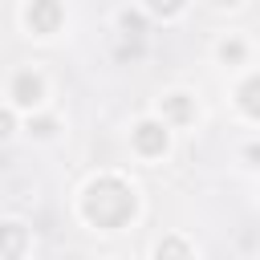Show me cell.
Here are the masks:
<instances>
[{"instance_id": "cell-11", "label": "cell", "mask_w": 260, "mask_h": 260, "mask_svg": "<svg viewBox=\"0 0 260 260\" xmlns=\"http://www.w3.org/2000/svg\"><path fill=\"white\" fill-rule=\"evenodd\" d=\"M8 130H12V114H8V110H0V138H4Z\"/></svg>"}, {"instance_id": "cell-3", "label": "cell", "mask_w": 260, "mask_h": 260, "mask_svg": "<svg viewBox=\"0 0 260 260\" xmlns=\"http://www.w3.org/2000/svg\"><path fill=\"white\" fill-rule=\"evenodd\" d=\"M134 150L146 154V158H158L167 150V122H138L134 126Z\"/></svg>"}, {"instance_id": "cell-6", "label": "cell", "mask_w": 260, "mask_h": 260, "mask_svg": "<svg viewBox=\"0 0 260 260\" xmlns=\"http://www.w3.org/2000/svg\"><path fill=\"white\" fill-rule=\"evenodd\" d=\"M162 110H167V118H171V122H187V118H195V110H191L187 93H167V98H162Z\"/></svg>"}, {"instance_id": "cell-4", "label": "cell", "mask_w": 260, "mask_h": 260, "mask_svg": "<svg viewBox=\"0 0 260 260\" xmlns=\"http://www.w3.org/2000/svg\"><path fill=\"white\" fill-rule=\"evenodd\" d=\"M41 98H45V81H41V73L20 69V73L12 77V102H16V106H41Z\"/></svg>"}, {"instance_id": "cell-10", "label": "cell", "mask_w": 260, "mask_h": 260, "mask_svg": "<svg viewBox=\"0 0 260 260\" xmlns=\"http://www.w3.org/2000/svg\"><path fill=\"white\" fill-rule=\"evenodd\" d=\"M252 89H256V77H248V81H244V89H240V106H244L248 114L256 110V102H252Z\"/></svg>"}, {"instance_id": "cell-7", "label": "cell", "mask_w": 260, "mask_h": 260, "mask_svg": "<svg viewBox=\"0 0 260 260\" xmlns=\"http://www.w3.org/2000/svg\"><path fill=\"white\" fill-rule=\"evenodd\" d=\"M158 260H191V252H187V244H183V240H175V236H171V240H162V244H158Z\"/></svg>"}, {"instance_id": "cell-2", "label": "cell", "mask_w": 260, "mask_h": 260, "mask_svg": "<svg viewBox=\"0 0 260 260\" xmlns=\"http://www.w3.org/2000/svg\"><path fill=\"white\" fill-rule=\"evenodd\" d=\"M24 24H28L37 37L57 32V24H61V4H57V0H28V8H24Z\"/></svg>"}, {"instance_id": "cell-12", "label": "cell", "mask_w": 260, "mask_h": 260, "mask_svg": "<svg viewBox=\"0 0 260 260\" xmlns=\"http://www.w3.org/2000/svg\"><path fill=\"white\" fill-rule=\"evenodd\" d=\"M211 4H219V8H223V4H240V0H211Z\"/></svg>"}, {"instance_id": "cell-8", "label": "cell", "mask_w": 260, "mask_h": 260, "mask_svg": "<svg viewBox=\"0 0 260 260\" xmlns=\"http://www.w3.org/2000/svg\"><path fill=\"white\" fill-rule=\"evenodd\" d=\"M219 57H223V61H236V65H240V61L248 57V45H244L240 37H232V41H223V45H219Z\"/></svg>"}, {"instance_id": "cell-9", "label": "cell", "mask_w": 260, "mask_h": 260, "mask_svg": "<svg viewBox=\"0 0 260 260\" xmlns=\"http://www.w3.org/2000/svg\"><path fill=\"white\" fill-rule=\"evenodd\" d=\"M146 8L158 12V16H175V12L183 8V0H146Z\"/></svg>"}, {"instance_id": "cell-5", "label": "cell", "mask_w": 260, "mask_h": 260, "mask_svg": "<svg viewBox=\"0 0 260 260\" xmlns=\"http://www.w3.org/2000/svg\"><path fill=\"white\" fill-rule=\"evenodd\" d=\"M20 248H24V228H20V223H4V228H0V252L16 260Z\"/></svg>"}, {"instance_id": "cell-1", "label": "cell", "mask_w": 260, "mask_h": 260, "mask_svg": "<svg viewBox=\"0 0 260 260\" xmlns=\"http://www.w3.org/2000/svg\"><path fill=\"white\" fill-rule=\"evenodd\" d=\"M81 211H85V219L98 223V228H122V223L134 215V191H130L122 179H114V175L93 179V183L85 187V195H81Z\"/></svg>"}]
</instances>
